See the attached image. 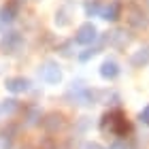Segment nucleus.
<instances>
[{
    "instance_id": "obj_1",
    "label": "nucleus",
    "mask_w": 149,
    "mask_h": 149,
    "mask_svg": "<svg viewBox=\"0 0 149 149\" xmlns=\"http://www.w3.org/2000/svg\"><path fill=\"white\" fill-rule=\"evenodd\" d=\"M74 40L81 45H90L92 40H96V28H94L92 24H83L81 28L77 30V36H74Z\"/></svg>"
},
{
    "instance_id": "obj_2",
    "label": "nucleus",
    "mask_w": 149,
    "mask_h": 149,
    "mask_svg": "<svg viewBox=\"0 0 149 149\" xmlns=\"http://www.w3.org/2000/svg\"><path fill=\"white\" fill-rule=\"evenodd\" d=\"M40 77H43L47 83H58V81L62 79V72H60V68L53 62H47L43 68H40Z\"/></svg>"
},
{
    "instance_id": "obj_3",
    "label": "nucleus",
    "mask_w": 149,
    "mask_h": 149,
    "mask_svg": "<svg viewBox=\"0 0 149 149\" xmlns=\"http://www.w3.org/2000/svg\"><path fill=\"white\" fill-rule=\"evenodd\" d=\"M6 90L13 92V94H22L28 90V85H30V81L28 79H24V77H11V79H6Z\"/></svg>"
},
{
    "instance_id": "obj_4",
    "label": "nucleus",
    "mask_w": 149,
    "mask_h": 149,
    "mask_svg": "<svg viewBox=\"0 0 149 149\" xmlns=\"http://www.w3.org/2000/svg\"><path fill=\"white\" fill-rule=\"evenodd\" d=\"M17 9H19V4L15 2V0H9V2L0 9V19H2V22H11V19H15Z\"/></svg>"
},
{
    "instance_id": "obj_5",
    "label": "nucleus",
    "mask_w": 149,
    "mask_h": 149,
    "mask_svg": "<svg viewBox=\"0 0 149 149\" xmlns=\"http://www.w3.org/2000/svg\"><path fill=\"white\" fill-rule=\"evenodd\" d=\"M117 72H119V66L113 62V60H107V62L100 66V74H102L104 79H113V77H117Z\"/></svg>"
},
{
    "instance_id": "obj_6",
    "label": "nucleus",
    "mask_w": 149,
    "mask_h": 149,
    "mask_svg": "<svg viewBox=\"0 0 149 149\" xmlns=\"http://www.w3.org/2000/svg\"><path fill=\"white\" fill-rule=\"evenodd\" d=\"M117 17H119V4H117V2H111V4L102 11V19H107V22H115Z\"/></svg>"
},
{
    "instance_id": "obj_7",
    "label": "nucleus",
    "mask_w": 149,
    "mask_h": 149,
    "mask_svg": "<svg viewBox=\"0 0 149 149\" xmlns=\"http://www.w3.org/2000/svg\"><path fill=\"white\" fill-rule=\"evenodd\" d=\"M134 64H147L149 62V47L147 49H141V53H136V56L132 58Z\"/></svg>"
},
{
    "instance_id": "obj_8",
    "label": "nucleus",
    "mask_w": 149,
    "mask_h": 149,
    "mask_svg": "<svg viewBox=\"0 0 149 149\" xmlns=\"http://www.w3.org/2000/svg\"><path fill=\"white\" fill-rule=\"evenodd\" d=\"M15 43H19V36H17V32H11V34H6L4 36V49H11Z\"/></svg>"
},
{
    "instance_id": "obj_9",
    "label": "nucleus",
    "mask_w": 149,
    "mask_h": 149,
    "mask_svg": "<svg viewBox=\"0 0 149 149\" xmlns=\"http://www.w3.org/2000/svg\"><path fill=\"white\" fill-rule=\"evenodd\" d=\"M141 121H145V124H149V107H145V109L141 111Z\"/></svg>"
},
{
    "instance_id": "obj_10",
    "label": "nucleus",
    "mask_w": 149,
    "mask_h": 149,
    "mask_svg": "<svg viewBox=\"0 0 149 149\" xmlns=\"http://www.w3.org/2000/svg\"><path fill=\"white\" fill-rule=\"evenodd\" d=\"M98 11V4L96 2H92V4H87V13H90V15H94V13Z\"/></svg>"
},
{
    "instance_id": "obj_11",
    "label": "nucleus",
    "mask_w": 149,
    "mask_h": 149,
    "mask_svg": "<svg viewBox=\"0 0 149 149\" xmlns=\"http://www.w3.org/2000/svg\"><path fill=\"white\" fill-rule=\"evenodd\" d=\"M83 149H100V145H96V143H87V145H83Z\"/></svg>"
}]
</instances>
